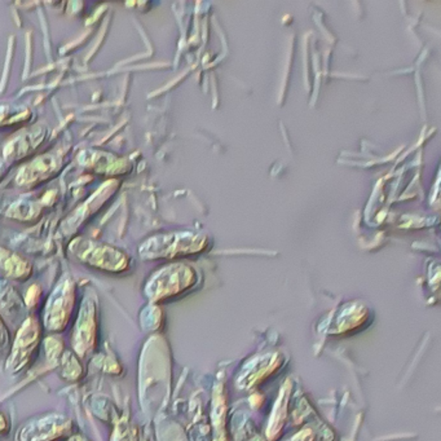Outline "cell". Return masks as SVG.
<instances>
[{
	"instance_id": "2",
	"label": "cell",
	"mask_w": 441,
	"mask_h": 441,
	"mask_svg": "<svg viewBox=\"0 0 441 441\" xmlns=\"http://www.w3.org/2000/svg\"><path fill=\"white\" fill-rule=\"evenodd\" d=\"M94 326H95V321L92 320L91 316H83L78 323L75 344H77V351L80 354H85L91 348V344L94 342V331H95Z\"/></svg>"
},
{
	"instance_id": "4",
	"label": "cell",
	"mask_w": 441,
	"mask_h": 441,
	"mask_svg": "<svg viewBox=\"0 0 441 441\" xmlns=\"http://www.w3.org/2000/svg\"><path fill=\"white\" fill-rule=\"evenodd\" d=\"M75 441H78V439H75ZM80 441H83V440H80Z\"/></svg>"
},
{
	"instance_id": "1",
	"label": "cell",
	"mask_w": 441,
	"mask_h": 441,
	"mask_svg": "<svg viewBox=\"0 0 441 441\" xmlns=\"http://www.w3.org/2000/svg\"><path fill=\"white\" fill-rule=\"evenodd\" d=\"M38 340V328L37 323L29 320L26 321L24 328L20 331L15 343L13 349V366L15 371H20L24 364L29 360L32 348L37 344Z\"/></svg>"
},
{
	"instance_id": "3",
	"label": "cell",
	"mask_w": 441,
	"mask_h": 441,
	"mask_svg": "<svg viewBox=\"0 0 441 441\" xmlns=\"http://www.w3.org/2000/svg\"><path fill=\"white\" fill-rule=\"evenodd\" d=\"M6 343H7V331L3 328V323L0 321V348L6 346Z\"/></svg>"
}]
</instances>
